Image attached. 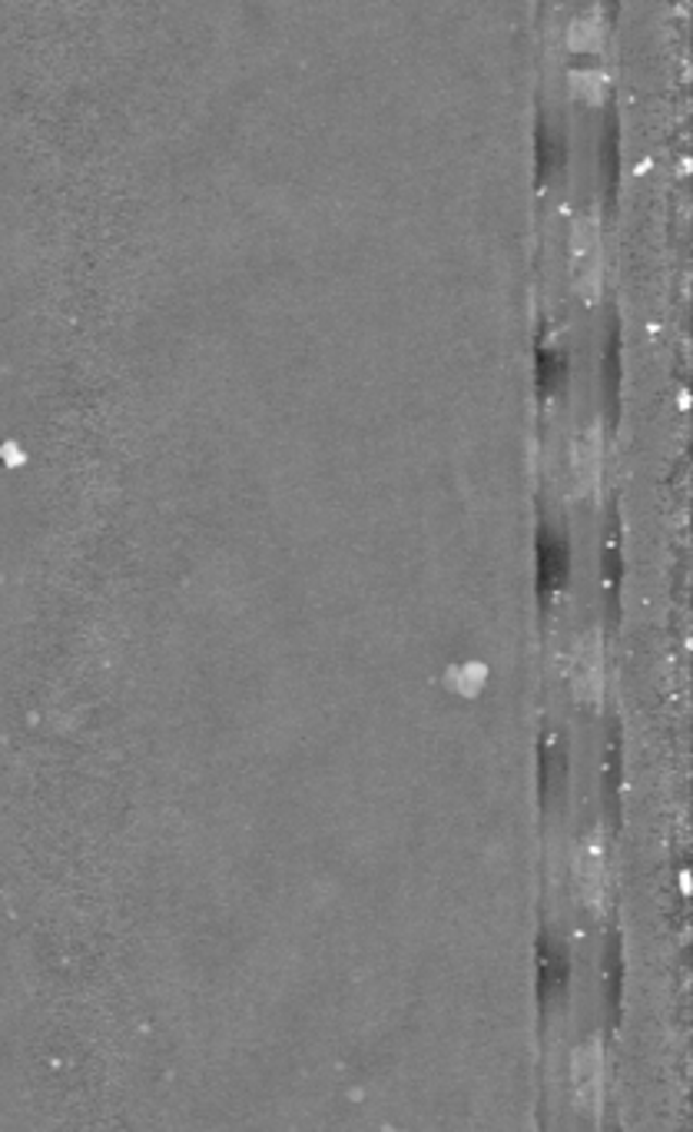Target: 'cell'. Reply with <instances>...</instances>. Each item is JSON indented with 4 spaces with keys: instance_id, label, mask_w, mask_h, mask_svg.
I'll return each mask as SVG.
<instances>
[{
    "instance_id": "cell-1",
    "label": "cell",
    "mask_w": 693,
    "mask_h": 1132,
    "mask_svg": "<svg viewBox=\"0 0 693 1132\" xmlns=\"http://www.w3.org/2000/svg\"><path fill=\"white\" fill-rule=\"evenodd\" d=\"M571 1086H574V1099L581 1109L597 1112L600 1099H604V1052L600 1043H587L574 1052L571 1060Z\"/></svg>"
},
{
    "instance_id": "cell-2",
    "label": "cell",
    "mask_w": 693,
    "mask_h": 1132,
    "mask_svg": "<svg viewBox=\"0 0 693 1132\" xmlns=\"http://www.w3.org/2000/svg\"><path fill=\"white\" fill-rule=\"evenodd\" d=\"M574 874H578L581 896L597 907L600 896H604V887H607V847H604L600 830H594L591 838H584V844H581V851H578Z\"/></svg>"
},
{
    "instance_id": "cell-3",
    "label": "cell",
    "mask_w": 693,
    "mask_h": 1132,
    "mask_svg": "<svg viewBox=\"0 0 693 1132\" xmlns=\"http://www.w3.org/2000/svg\"><path fill=\"white\" fill-rule=\"evenodd\" d=\"M571 682L578 688V698L597 701L604 688V658H600V641L597 638H581L574 661H571Z\"/></svg>"
},
{
    "instance_id": "cell-4",
    "label": "cell",
    "mask_w": 693,
    "mask_h": 1132,
    "mask_svg": "<svg viewBox=\"0 0 693 1132\" xmlns=\"http://www.w3.org/2000/svg\"><path fill=\"white\" fill-rule=\"evenodd\" d=\"M600 429L594 425L587 435L578 438L574 445V456H571V466H574V479L581 485V492H594L597 482H600Z\"/></svg>"
},
{
    "instance_id": "cell-5",
    "label": "cell",
    "mask_w": 693,
    "mask_h": 1132,
    "mask_svg": "<svg viewBox=\"0 0 693 1132\" xmlns=\"http://www.w3.org/2000/svg\"><path fill=\"white\" fill-rule=\"evenodd\" d=\"M597 246H600L597 219H594V216H581V219L574 222V230H571V253H574L578 266H581V269L587 266V273H591L594 279L600 276V269H597Z\"/></svg>"
},
{
    "instance_id": "cell-6",
    "label": "cell",
    "mask_w": 693,
    "mask_h": 1132,
    "mask_svg": "<svg viewBox=\"0 0 693 1132\" xmlns=\"http://www.w3.org/2000/svg\"><path fill=\"white\" fill-rule=\"evenodd\" d=\"M600 44H604V24H600L597 11H591V14H584V17H578L571 24L568 47L574 53H594V50H600Z\"/></svg>"
},
{
    "instance_id": "cell-7",
    "label": "cell",
    "mask_w": 693,
    "mask_h": 1132,
    "mask_svg": "<svg viewBox=\"0 0 693 1132\" xmlns=\"http://www.w3.org/2000/svg\"><path fill=\"white\" fill-rule=\"evenodd\" d=\"M571 91L578 100L600 107L607 100V73L604 70H574L571 73Z\"/></svg>"
}]
</instances>
